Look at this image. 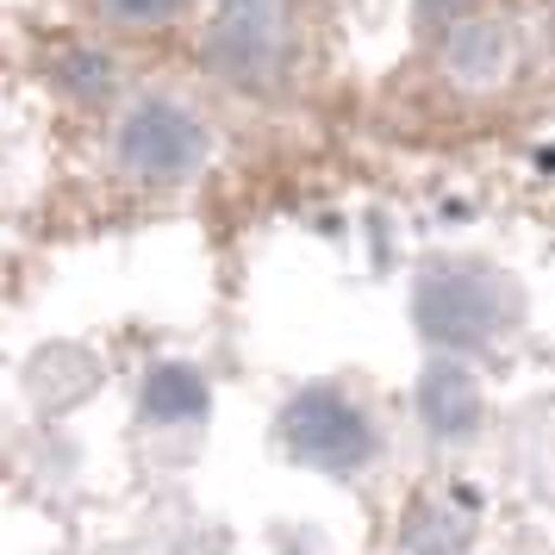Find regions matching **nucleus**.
<instances>
[{"mask_svg":"<svg viewBox=\"0 0 555 555\" xmlns=\"http://www.w3.org/2000/svg\"><path fill=\"white\" fill-rule=\"evenodd\" d=\"M418 418L437 443H468L487 425V393L462 356H430L418 375Z\"/></svg>","mask_w":555,"mask_h":555,"instance_id":"5","label":"nucleus"},{"mask_svg":"<svg viewBox=\"0 0 555 555\" xmlns=\"http://www.w3.org/2000/svg\"><path fill=\"white\" fill-rule=\"evenodd\" d=\"M300 51L294 0H219L201 31L206 69L237 94H275Z\"/></svg>","mask_w":555,"mask_h":555,"instance_id":"2","label":"nucleus"},{"mask_svg":"<svg viewBox=\"0 0 555 555\" xmlns=\"http://www.w3.org/2000/svg\"><path fill=\"white\" fill-rule=\"evenodd\" d=\"M138 405H144V425H194L206 418V375L188 362H156Z\"/></svg>","mask_w":555,"mask_h":555,"instance_id":"9","label":"nucleus"},{"mask_svg":"<svg viewBox=\"0 0 555 555\" xmlns=\"http://www.w3.org/2000/svg\"><path fill=\"white\" fill-rule=\"evenodd\" d=\"M44 76H51V88L69 106H106L119 94V63L101 44H56L51 63H44Z\"/></svg>","mask_w":555,"mask_h":555,"instance_id":"7","label":"nucleus"},{"mask_svg":"<svg viewBox=\"0 0 555 555\" xmlns=\"http://www.w3.org/2000/svg\"><path fill=\"white\" fill-rule=\"evenodd\" d=\"M480 0H418V31L425 38H443V31H455L462 20H475Z\"/></svg>","mask_w":555,"mask_h":555,"instance_id":"11","label":"nucleus"},{"mask_svg":"<svg viewBox=\"0 0 555 555\" xmlns=\"http://www.w3.org/2000/svg\"><path fill=\"white\" fill-rule=\"evenodd\" d=\"M113 555H156V550H113Z\"/></svg>","mask_w":555,"mask_h":555,"instance_id":"12","label":"nucleus"},{"mask_svg":"<svg viewBox=\"0 0 555 555\" xmlns=\"http://www.w3.org/2000/svg\"><path fill=\"white\" fill-rule=\"evenodd\" d=\"M412 312H418V331L437 356H475L518 331L525 294L512 275L487 269V262H437L418 281Z\"/></svg>","mask_w":555,"mask_h":555,"instance_id":"1","label":"nucleus"},{"mask_svg":"<svg viewBox=\"0 0 555 555\" xmlns=\"http://www.w3.org/2000/svg\"><path fill=\"white\" fill-rule=\"evenodd\" d=\"M475 525L480 518H475V505H468V493H430L405 518V550L412 555H462Z\"/></svg>","mask_w":555,"mask_h":555,"instance_id":"8","label":"nucleus"},{"mask_svg":"<svg viewBox=\"0 0 555 555\" xmlns=\"http://www.w3.org/2000/svg\"><path fill=\"white\" fill-rule=\"evenodd\" d=\"M281 443L300 468H319V475H362L380 450L369 405L331 380H312L281 405Z\"/></svg>","mask_w":555,"mask_h":555,"instance_id":"4","label":"nucleus"},{"mask_svg":"<svg viewBox=\"0 0 555 555\" xmlns=\"http://www.w3.org/2000/svg\"><path fill=\"white\" fill-rule=\"evenodd\" d=\"M437 51H443V76L455 88H493L518 69V38L505 20H493L487 7H480L475 20H462L455 31L437 38Z\"/></svg>","mask_w":555,"mask_h":555,"instance_id":"6","label":"nucleus"},{"mask_svg":"<svg viewBox=\"0 0 555 555\" xmlns=\"http://www.w3.org/2000/svg\"><path fill=\"white\" fill-rule=\"evenodd\" d=\"M543 7H550V26H555V0H543Z\"/></svg>","mask_w":555,"mask_h":555,"instance_id":"13","label":"nucleus"},{"mask_svg":"<svg viewBox=\"0 0 555 555\" xmlns=\"http://www.w3.org/2000/svg\"><path fill=\"white\" fill-rule=\"evenodd\" d=\"M188 0H94V13L101 20H113V26H131V31H144V26H169Z\"/></svg>","mask_w":555,"mask_h":555,"instance_id":"10","label":"nucleus"},{"mask_svg":"<svg viewBox=\"0 0 555 555\" xmlns=\"http://www.w3.org/2000/svg\"><path fill=\"white\" fill-rule=\"evenodd\" d=\"M206 156H212L206 119L169 94L131 101L113 126V169L138 188H181L206 169Z\"/></svg>","mask_w":555,"mask_h":555,"instance_id":"3","label":"nucleus"}]
</instances>
